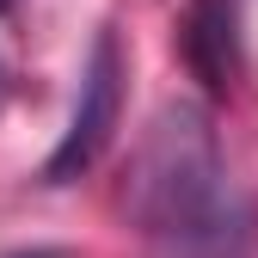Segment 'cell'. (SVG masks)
<instances>
[{
	"mask_svg": "<svg viewBox=\"0 0 258 258\" xmlns=\"http://www.w3.org/2000/svg\"><path fill=\"white\" fill-rule=\"evenodd\" d=\"M117 111H123V49H117V31L105 25L92 37V55H86V74H80V99H74V117L61 129L55 154L43 160V184H68L80 178L92 160L105 154L111 129H117Z\"/></svg>",
	"mask_w": 258,
	"mask_h": 258,
	"instance_id": "obj_2",
	"label": "cell"
},
{
	"mask_svg": "<svg viewBox=\"0 0 258 258\" xmlns=\"http://www.w3.org/2000/svg\"><path fill=\"white\" fill-rule=\"evenodd\" d=\"M129 221L166 258H240L246 252V203L228 178L215 123L197 99L160 105L142 129L123 184Z\"/></svg>",
	"mask_w": 258,
	"mask_h": 258,
	"instance_id": "obj_1",
	"label": "cell"
},
{
	"mask_svg": "<svg viewBox=\"0 0 258 258\" xmlns=\"http://www.w3.org/2000/svg\"><path fill=\"white\" fill-rule=\"evenodd\" d=\"M178 49L184 68L221 99L240 80V0H190L178 25Z\"/></svg>",
	"mask_w": 258,
	"mask_h": 258,
	"instance_id": "obj_3",
	"label": "cell"
},
{
	"mask_svg": "<svg viewBox=\"0 0 258 258\" xmlns=\"http://www.w3.org/2000/svg\"><path fill=\"white\" fill-rule=\"evenodd\" d=\"M7 7H13V0H0V13H7Z\"/></svg>",
	"mask_w": 258,
	"mask_h": 258,
	"instance_id": "obj_5",
	"label": "cell"
},
{
	"mask_svg": "<svg viewBox=\"0 0 258 258\" xmlns=\"http://www.w3.org/2000/svg\"><path fill=\"white\" fill-rule=\"evenodd\" d=\"M13 258H68V252H55V246H37V252H13Z\"/></svg>",
	"mask_w": 258,
	"mask_h": 258,
	"instance_id": "obj_4",
	"label": "cell"
}]
</instances>
